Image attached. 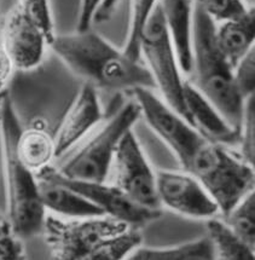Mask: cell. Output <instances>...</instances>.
<instances>
[{
  "label": "cell",
  "mask_w": 255,
  "mask_h": 260,
  "mask_svg": "<svg viewBox=\"0 0 255 260\" xmlns=\"http://www.w3.org/2000/svg\"><path fill=\"white\" fill-rule=\"evenodd\" d=\"M35 176L37 178L49 179L69 186L100 207L105 215L123 221L131 228L138 229L161 217V209L143 207L136 204L114 184L110 185L105 184V182H88V180L66 178L51 165L35 172Z\"/></svg>",
  "instance_id": "9"
},
{
  "label": "cell",
  "mask_w": 255,
  "mask_h": 260,
  "mask_svg": "<svg viewBox=\"0 0 255 260\" xmlns=\"http://www.w3.org/2000/svg\"><path fill=\"white\" fill-rule=\"evenodd\" d=\"M213 21H230L248 11L242 0H194Z\"/></svg>",
  "instance_id": "25"
},
{
  "label": "cell",
  "mask_w": 255,
  "mask_h": 260,
  "mask_svg": "<svg viewBox=\"0 0 255 260\" xmlns=\"http://www.w3.org/2000/svg\"><path fill=\"white\" fill-rule=\"evenodd\" d=\"M10 233H12L10 221H9L8 217H5V215L0 213V236Z\"/></svg>",
  "instance_id": "32"
},
{
  "label": "cell",
  "mask_w": 255,
  "mask_h": 260,
  "mask_svg": "<svg viewBox=\"0 0 255 260\" xmlns=\"http://www.w3.org/2000/svg\"><path fill=\"white\" fill-rule=\"evenodd\" d=\"M140 56L145 58L146 68L154 79L165 102L185 119L184 80L171 37L166 28L160 3L149 16L139 39Z\"/></svg>",
  "instance_id": "6"
},
{
  "label": "cell",
  "mask_w": 255,
  "mask_h": 260,
  "mask_svg": "<svg viewBox=\"0 0 255 260\" xmlns=\"http://www.w3.org/2000/svg\"><path fill=\"white\" fill-rule=\"evenodd\" d=\"M132 92L140 108V116H144L149 127L172 149L181 166L185 167L206 143V139L150 88L138 87Z\"/></svg>",
  "instance_id": "8"
},
{
  "label": "cell",
  "mask_w": 255,
  "mask_h": 260,
  "mask_svg": "<svg viewBox=\"0 0 255 260\" xmlns=\"http://www.w3.org/2000/svg\"><path fill=\"white\" fill-rule=\"evenodd\" d=\"M101 3L102 0H80L76 31H85L91 29L94 14L97 11L98 6L101 5Z\"/></svg>",
  "instance_id": "29"
},
{
  "label": "cell",
  "mask_w": 255,
  "mask_h": 260,
  "mask_svg": "<svg viewBox=\"0 0 255 260\" xmlns=\"http://www.w3.org/2000/svg\"><path fill=\"white\" fill-rule=\"evenodd\" d=\"M157 2L158 0H131L129 34L122 51L135 61L140 59V34Z\"/></svg>",
  "instance_id": "23"
},
{
  "label": "cell",
  "mask_w": 255,
  "mask_h": 260,
  "mask_svg": "<svg viewBox=\"0 0 255 260\" xmlns=\"http://www.w3.org/2000/svg\"><path fill=\"white\" fill-rule=\"evenodd\" d=\"M24 253L22 239L14 233L0 236V260L21 259Z\"/></svg>",
  "instance_id": "28"
},
{
  "label": "cell",
  "mask_w": 255,
  "mask_h": 260,
  "mask_svg": "<svg viewBox=\"0 0 255 260\" xmlns=\"http://www.w3.org/2000/svg\"><path fill=\"white\" fill-rule=\"evenodd\" d=\"M184 170L202 184L221 214L228 213L248 192L254 191L253 166L224 145L207 141Z\"/></svg>",
  "instance_id": "4"
},
{
  "label": "cell",
  "mask_w": 255,
  "mask_h": 260,
  "mask_svg": "<svg viewBox=\"0 0 255 260\" xmlns=\"http://www.w3.org/2000/svg\"><path fill=\"white\" fill-rule=\"evenodd\" d=\"M215 22L194 3L191 84L212 103L225 121L241 132L243 97L236 87L234 69L215 43Z\"/></svg>",
  "instance_id": "3"
},
{
  "label": "cell",
  "mask_w": 255,
  "mask_h": 260,
  "mask_svg": "<svg viewBox=\"0 0 255 260\" xmlns=\"http://www.w3.org/2000/svg\"><path fill=\"white\" fill-rule=\"evenodd\" d=\"M38 186L44 207L57 214L73 218L105 215L100 207L69 186L44 178H38Z\"/></svg>",
  "instance_id": "16"
},
{
  "label": "cell",
  "mask_w": 255,
  "mask_h": 260,
  "mask_svg": "<svg viewBox=\"0 0 255 260\" xmlns=\"http://www.w3.org/2000/svg\"><path fill=\"white\" fill-rule=\"evenodd\" d=\"M17 153L28 169L38 172L49 166L55 157L53 137L41 128L22 131L17 142Z\"/></svg>",
  "instance_id": "19"
},
{
  "label": "cell",
  "mask_w": 255,
  "mask_h": 260,
  "mask_svg": "<svg viewBox=\"0 0 255 260\" xmlns=\"http://www.w3.org/2000/svg\"><path fill=\"white\" fill-rule=\"evenodd\" d=\"M254 8L241 17L225 21L215 29V43L229 64L235 68L245 53L254 47Z\"/></svg>",
  "instance_id": "17"
},
{
  "label": "cell",
  "mask_w": 255,
  "mask_h": 260,
  "mask_svg": "<svg viewBox=\"0 0 255 260\" xmlns=\"http://www.w3.org/2000/svg\"><path fill=\"white\" fill-rule=\"evenodd\" d=\"M142 235L137 228H129L122 233L102 240L87 260H120L127 258L133 250L142 245Z\"/></svg>",
  "instance_id": "22"
},
{
  "label": "cell",
  "mask_w": 255,
  "mask_h": 260,
  "mask_svg": "<svg viewBox=\"0 0 255 260\" xmlns=\"http://www.w3.org/2000/svg\"><path fill=\"white\" fill-rule=\"evenodd\" d=\"M16 6L43 30L49 43L53 39L55 30L49 0H17Z\"/></svg>",
  "instance_id": "24"
},
{
  "label": "cell",
  "mask_w": 255,
  "mask_h": 260,
  "mask_svg": "<svg viewBox=\"0 0 255 260\" xmlns=\"http://www.w3.org/2000/svg\"><path fill=\"white\" fill-rule=\"evenodd\" d=\"M127 258L133 260H212L215 252L208 236L173 247H138Z\"/></svg>",
  "instance_id": "18"
},
{
  "label": "cell",
  "mask_w": 255,
  "mask_h": 260,
  "mask_svg": "<svg viewBox=\"0 0 255 260\" xmlns=\"http://www.w3.org/2000/svg\"><path fill=\"white\" fill-rule=\"evenodd\" d=\"M139 117L140 108L135 100L121 106L94 137L57 171L69 179L105 182L120 139Z\"/></svg>",
  "instance_id": "5"
},
{
  "label": "cell",
  "mask_w": 255,
  "mask_h": 260,
  "mask_svg": "<svg viewBox=\"0 0 255 260\" xmlns=\"http://www.w3.org/2000/svg\"><path fill=\"white\" fill-rule=\"evenodd\" d=\"M46 45L49 41L43 30L15 6L6 16L2 36V46L15 68H37L43 61Z\"/></svg>",
  "instance_id": "12"
},
{
  "label": "cell",
  "mask_w": 255,
  "mask_h": 260,
  "mask_svg": "<svg viewBox=\"0 0 255 260\" xmlns=\"http://www.w3.org/2000/svg\"><path fill=\"white\" fill-rule=\"evenodd\" d=\"M236 87L243 100L254 96L255 88V51L254 47L242 57L234 68Z\"/></svg>",
  "instance_id": "26"
},
{
  "label": "cell",
  "mask_w": 255,
  "mask_h": 260,
  "mask_svg": "<svg viewBox=\"0 0 255 260\" xmlns=\"http://www.w3.org/2000/svg\"><path fill=\"white\" fill-rule=\"evenodd\" d=\"M14 64H12L10 57L4 50V47L0 44V96L6 93V86L10 81L12 71H14Z\"/></svg>",
  "instance_id": "30"
},
{
  "label": "cell",
  "mask_w": 255,
  "mask_h": 260,
  "mask_svg": "<svg viewBox=\"0 0 255 260\" xmlns=\"http://www.w3.org/2000/svg\"><path fill=\"white\" fill-rule=\"evenodd\" d=\"M156 191L160 204L191 218H212L220 213L218 205L190 173L157 171Z\"/></svg>",
  "instance_id": "11"
},
{
  "label": "cell",
  "mask_w": 255,
  "mask_h": 260,
  "mask_svg": "<svg viewBox=\"0 0 255 260\" xmlns=\"http://www.w3.org/2000/svg\"><path fill=\"white\" fill-rule=\"evenodd\" d=\"M49 46L76 77L94 88L113 91L155 88L146 66L130 58L122 50L114 47L91 29L55 34Z\"/></svg>",
  "instance_id": "1"
},
{
  "label": "cell",
  "mask_w": 255,
  "mask_h": 260,
  "mask_svg": "<svg viewBox=\"0 0 255 260\" xmlns=\"http://www.w3.org/2000/svg\"><path fill=\"white\" fill-rule=\"evenodd\" d=\"M207 236L212 242L215 259L222 260H254V249L247 246L224 220L208 218L206 225Z\"/></svg>",
  "instance_id": "20"
},
{
  "label": "cell",
  "mask_w": 255,
  "mask_h": 260,
  "mask_svg": "<svg viewBox=\"0 0 255 260\" xmlns=\"http://www.w3.org/2000/svg\"><path fill=\"white\" fill-rule=\"evenodd\" d=\"M123 221L109 215L78 218L65 221L46 215L43 234L53 258L60 260H87L102 240L129 229Z\"/></svg>",
  "instance_id": "7"
},
{
  "label": "cell",
  "mask_w": 255,
  "mask_h": 260,
  "mask_svg": "<svg viewBox=\"0 0 255 260\" xmlns=\"http://www.w3.org/2000/svg\"><path fill=\"white\" fill-rule=\"evenodd\" d=\"M6 94V93H5ZM5 94H2L0 96V115H2V106H3V100H4V96Z\"/></svg>",
  "instance_id": "33"
},
{
  "label": "cell",
  "mask_w": 255,
  "mask_h": 260,
  "mask_svg": "<svg viewBox=\"0 0 255 260\" xmlns=\"http://www.w3.org/2000/svg\"><path fill=\"white\" fill-rule=\"evenodd\" d=\"M102 116L103 112L97 91L92 85L85 82L53 136L55 157L68 153L86 133L101 121Z\"/></svg>",
  "instance_id": "13"
},
{
  "label": "cell",
  "mask_w": 255,
  "mask_h": 260,
  "mask_svg": "<svg viewBox=\"0 0 255 260\" xmlns=\"http://www.w3.org/2000/svg\"><path fill=\"white\" fill-rule=\"evenodd\" d=\"M114 185L143 207L160 209L156 191V174L151 170L132 129L127 131L117 144L114 155Z\"/></svg>",
  "instance_id": "10"
},
{
  "label": "cell",
  "mask_w": 255,
  "mask_h": 260,
  "mask_svg": "<svg viewBox=\"0 0 255 260\" xmlns=\"http://www.w3.org/2000/svg\"><path fill=\"white\" fill-rule=\"evenodd\" d=\"M254 96H251L247 98L244 102V114L241 126L240 138V143L242 145L241 157L251 166L254 165Z\"/></svg>",
  "instance_id": "27"
},
{
  "label": "cell",
  "mask_w": 255,
  "mask_h": 260,
  "mask_svg": "<svg viewBox=\"0 0 255 260\" xmlns=\"http://www.w3.org/2000/svg\"><path fill=\"white\" fill-rule=\"evenodd\" d=\"M164 20L177 55L180 71L193 68V0H158Z\"/></svg>",
  "instance_id": "15"
},
{
  "label": "cell",
  "mask_w": 255,
  "mask_h": 260,
  "mask_svg": "<svg viewBox=\"0 0 255 260\" xmlns=\"http://www.w3.org/2000/svg\"><path fill=\"white\" fill-rule=\"evenodd\" d=\"M22 131L11 98L6 93L0 115L8 202L6 217L10 221L12 233L24 240L43 233L46 209L41 202L37 176L18 156L17 142Z\"/></svg>",
  "instance_id": "2"
},
{
  "label": "cell",
  "mask_w": 255,
  "mask_h": 260,
  "mask_svg": "<svg viewBox=\"0 0 255 260\" xmlns=\"http://www.w3.org/2000/svg\"><path fill=\"white\" fill-rule=\"evenodd\" d=\"M117 3H119V0H102L101 5L98 6L94 14L93 21L97 23H102V22L109 20L114 10H115Z\"/></svg>",
  "instance_id": "31"
},
{
  "label": "cell",
  "mask_w": 255,
  "mask_h": 260,
  "mask_svg": "<svg viewBox=\"0 0 255 260\" xmlns=\"http://www.w3.org/2000/svg\"><path fill=\"white\" fill-rule=\"evenodd\" d=\"M225 221L231 230L243 241L247 246L255 250V194L248 192L243 199L231 208L226 214H222Z\"/></svg>",
  "instance_id": "21"
},
{
  "label": "cell",
  "mask_w": 255,
  "mask_h": 260,
  "mask_svg": "<svg viewBox=\"0 0 255 260\" xmlns=\"http://www.w3.org/2000/svg\"><path fill=\"white\" fill-rule=\"evenodd\" d=\"M185 120L206 141L220 145L240 143L241 132L225 121L218 110L212 106L189 80L184 82Z\"/></svg>",
  "instance_id": "14"
}]
</instances>
